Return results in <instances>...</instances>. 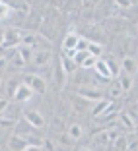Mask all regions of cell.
Segmentation results:
<instances>
[{
  "label": "cell",
  "instance_id": "cell-1",
  "mask_svg": "<svg viewBox=\"0 0 138 151\" xmlns=\"http://www.w3.org/2000/svg\"><path fill=\"white\" fill-rule=\"evenodd\" d=\"M22 33L16 29V27H10L4 31V43L0 45V49L6 50V49H16L18 45H22Z\"/></svg>",
  "mask_w": 138,
  "mask_h": 151
},
{
  "label": "cell",
  "instance_id": "cell-2",
  "mask_svg": "<svg viewBox=\"0 0 138 151\" xmlns=\"http://www.w3.org/2000/svg\"><path fill=\"white\" fill-rule=\"evenodd\" d=\"M23 83H27L29 87L33 89V93H39L43 95L45 91H47V81L41 78V76H35V74H27L25 78H23Z\"/></svg>",
  "mask_w": 138,
  "mask_h": 151
},
{
  "label": "cell",
  "instance_id": "cell-3",
  "mask_svg": "<svg viewBox=\"0 0 138 151\" xmlns=\"http://www.w3.org/2000/svg\"><path fill=\"white\" fill-rule=\"evenodd\" d=\"M12 95H14V99H16L18 103H25V101H29V99L33 97V89L29 87L27 83H23V81H22V83L16 87V91H14Z\"/></svg>",
  "mask_w": 138,
  "mask_h": 151
},
{
  "label": "cell",
  "instance_id": "cell-4",
  "mask_svg": "<svg viewBox=\"0 0 138 151\" xmlns=\"http://www.w3.org/2000/svg\"><path fill=\"white\" fill-rule=\"evenodd\" d=\"M23 118H25V122L31 126V128H43L45 126V118L39 111H27L25 114H23Z\"/></svg>",
  "mask_w": 138,
  "mask_h": 151
},
{
  "label": "cell",
  "instance_id": "cell-5",
  "mask_svg": "<svg viewBox=\"0 0 138 151\" xmlns=\"http://www.w3.org/2000/svg\"><path fill=\"white\" fill-rule=\"evenodd\" d=\"M78 97L86 99V101H101L103 91H99L95 87H82V89H78Z\"/></svg>",
  "mask_w": 138,
  "mask_h": 151
},
{
  "label": "cell",
  "instance_id": "cell-6",
  "mask_svg": "<svg viewBox=\"0 0 138 151\" xmlns=\"http://www.w3.org/2000/svg\"><path fill=\"white\" fill-rule=\"evenodd\" d=\"M121 72H125L126 76H136L138 72V60L132 56H125L121 60Z\"/></svg>",
  "mask_w": 138,
  "mask_h": 151
},
{
  "label": "cell",
  "instance_id": "cell-7",
  "mask_svg": "<svg viewBox=\"0 0 138 151\" xmlns=\"http://www.w3.org/2000/svg\"><path fill=\"white\" fill-rule=\"evenodd\" d=\"M27 145H29L27 138H22V136H10V139H8V149L10 151H23Z\"/></svg>",
  "mask_w": 138,
  "mask_h": 151
},
{
  "label": "cell",
  "instance_id": "cell-8",
  "mask_svg": "<svg viewBox=\"0 0 138 151\" xmlns=\"http://www.w3.org/2000/svg\"><path fill=\"white\" fill-rule=\"evenodd\" d=\"M111 107H113V103L109 101V99L103 97L101 101H95V107L92 109V114H94V116H101V114H105Z\"/></svg>",
  "mask_w": 138,
  "mask_h": 151
},
{
  "label": "cell",
  "instance_id": "cell-9",
  "mask_svg": "<svg viewBox=\"0 0 138 151\" xmlns=\"http://www.w3.org/2000/svg\"><path fill=\"white\" fill-rule=\"evenodd\" d=\"M94 68H95V72L101 76L103 80H111V78H113V76H111V70H109V66H107V60H97Z\"/></svg>",
  "mask_w": 138,
  "mask_h": 151
},
{
  "label": "cell",
  "instance_id": "cell-10",
  "mask_svg": "<svg viewBox=\"0 0 138 151\" xmlns=\"http://www.w3.org/2000/svg\"><path fill=\"white\" fill-rule=\"evenodd\" d=\"M51 58H53V52H51V50H39V52L33 54V62H35L37 66H45Z\"/></svg>",
  "mask_w": 138,
  "mask_h": 151
},
{
  "label": "cell",
  "instance_id": "cell-11",
  "mask_svg": "<svg viewBox=\"0 0 138 151\" xmlns=\"http://www.w3.org/2000/svg\"><path fill=\"white\" fill-rule=\"evenodd\" d=\"M82 134H84V130H82L80 124H70L68 126V138H70L72 142H74V139H80Z\"/></svg>",
  "mask_w": 138,
  "mask_h": 151
},
{
  "label": "cell",
  "instance_id": "cell-12",
  "mask_svg": "<svg viewBox=\"0 0 138 151\" xmlns=\"http://www.w3.org/2000/svg\"><path fill=\"white\" fill-rule=\"evenodd\" d=\"M78 39L80 37L76 35V33H68L66 37H64V43H62V49H76V45H78Z\"/></svg>",
  "mask_w": 138,
  "mask_h": 151
},
{
  "label": "cell",
  "instance_id": "cell-13",
  "mask_svg": "<svg viewBox=\"0 0 138 151\" xmlns=\"http://www.w3.org/2000/svg\"><path fill=\"white\" fill-rule=\"evenodd\" d=\"M60 64H62V70H64V74H74V70H76V62L72 60V58H68V56H62V58H60Z\"/></svg>",
  "mask_w": 138,
  "mask_h": 151
},
{
  "label": "cell",
  "instance_id": "cell-14",
  "mask_svg": "<svg viewBox=\"0 0 138 151\" xmlns=\"http://www.w3.org/2000/svg\"><path fill=\"white\" fill-rule=\"evenodd\" d=\"M119 85H121V89L123 91H130L132 89V76H121L119 78Z\"/></svg>",
  "mask_w": 138,
  "mask_h": 151
},
{
  "label": "cell",
  "instance_id": "cell-15",
  "mask_svg": "<svg viewBox=\"0 0 138 151\" xmlns=\"http://www.w3.org/2000/svg\"><path fill=\"white\" fill-rule=\"evenodd\" d=\"M121 122H123V126H125L126 130H134L136 128V124H134V120L130 118L129 112H121Z\"/></svg>",
  "mask_w": 138,
  "mask_h": 151
},
{
  "label": "cell",
  "instance_id": "cell-16",
  "mask_svg": "<svg viewBox=\"0 0 138 151\" xmlns=\"http://www.w3.org/2000/svg\"><path fill=\"white\" fill-rule=\"evenodd\" d=\"M88 52L92 54V56H101V52H103V45H99V43H89L88 45Z\"/></svg>",
  "mask_w": 138,
  "mask_h": 151
},
{
  "label": "cell",
  "instance_id": "cell-17",
  "mask_svg": "<svg viewBox=\"0 0 138 151\" xmlns=\"http://www.w3.org/2000/svg\"><path fill=\"white\" fill-rule=\"evenodd\" d=\"M107 66H109V70H111L113 78H121V64H115L113 58H109V60H107Z\"/></svg>",
  "mask_w": 138,
  "mask_h": 151
},
{
  "label": "cell",
  "instance_id": "cell-18",
  "mask_svg": "<svg viewBox=\"0 0 138 151\" xmlns=\"http://www.w3.org/2000/svg\"><path fill=\"white\" fill-rule=\"evenodd\" d=\"M115 147H117V151H126V149H129V142H126V138L119 136V138L115 139Z\"/></svg>",
  "mask_w": 138,
  "mask_h": 151
},
{
  "label": "cell",
  "instance_id": "cell-19",
  "mask_svg": "<svg viewBox=\"0 0 138 151\" xmlns=\"http://www.w3.org/2000/svg\"><path fill=\"white\" fill-rule=\"evenodd\" d=\"M88 56H89V52H88V50H78V52H76V56H74L76 66H82V62H84V60H86Z\"/></svg>",
  "mask_w": 138,
  "mask_h": 151
},
{
  "label": "cell",
  "instance_id": "cell-20",
  "mask_svg": "<svg viewBox=\"0 0 138 151\" xmlns=\"http://www.w3.org/2000/svg\"><path fill=\"white\" fill-rule=\"evenodd\" d=\"M18 54L23 58V60H25V62H27V60H31V56H33V54H31V49H29V47H22V49L18 50Z\"/></svg>",
  "mask_w": 138,
  "mask_h": 151
},
{
  "label": "cell",
  "instance_id": "cell-21",
  "mask_svg": "<svg viewBox=\"0 0 138 151\" xmlns=\"http://www.w3.org/2000/svg\"><path fill=\"white\" fill-rule=\"evenodd\" d=\"M109 95H111L113 99H115V97H121V95H123V89H121L119 81H117L115 85H111V89H109Z\"/></svg>",
  "mask_w": 138,
  "mask_h": 151
},
{
  "label": "cell",
  "instance_id": "cell-22",
  "mask_svg": "<svg viewBox=\"0 0 138 151\" xmlns=\"http://www.w3.org/2000/svg\"><path fill=\"white\" fill-rule=\"evenodd\" d=\"M8 16H10V6L6 4V2H2V0H0V19L8 18Z\"/></svg>",
  "mask_w": 138,
  "mask_h": 151
},
{
  "label": "cell",
  "instance_id": "cell-23",
  "mask_svg": "<svg viewBox=\"0 0 138 151\" xmlns=\"http://www.w3.org/2000/svg\"><path fill=\"white\" fill-rule=\"evenodd\" d=\"M95 62H97V58L89 54V56L86 58L84 62H82V68H86V70H88V68H94V66H95Z\"/></svg>",
  "mask_w": 138,
  "mask_h": 151
},
{
  "label": "cell",
  "instance_id": "cell-24",
  "mask_svg": "<svg viewBox=\"0 0 138 151\" xmlns=\"http://www.w3.org/2000/svg\"><path fill=\"white\" fill-rule=\"evenodd\" d=\"M33 43H35V37L33 35H23L22 37V47H29V49H31Z\"/></svg>",
  "mask_w": 138,
  "mask_h": 151
},
{
  "label": "cell",
  "instance_id": "cell-25",
  "mask_svg": "<svg viewBox=\"0 0 138 151\" xmlns=\"http://www.w3.org/2000/svg\"><path fill=\"white\" fill-rule=\"evenodd\" d=\"M95 139H97L99 143H109V142H111V138H109V132H101V134H97V138H95Z\"/></svg>",
  "mask_w": 138,
  "mask_h": 151
},
{
  "label": "cell",
  "instance_id": "cell-26",
  "mask_svg": "<svg viewBox=\"0 0 138 151\" xmlns=\"http://www.w3.org/2000/svg\"><path fill=\"white\" fill-rule=\"evenodd\" d=\"M88 45H89V41H86V39H78V45H76V50H88Z\"/></svg>",
  "mask_w": 138,
  "mask_h": 151
},
{
  "label": "cell",
  "instance_id": "cell-27",
  "mask_svg": "<svg viewBox=\"0 0 138 151\" xmlns=\"http://www.w3.org/2000/svg\"><path fill=\"white\" fill-rule=\"evenodd\" d=\"M62 52H64V56H68V58H72V60H74V56H76V52H78V50H76V49H62Z\"/></svg>",
  "mask_w": 138,
  "mask_h": 151
},
{
  "label": "cell",
  "instance_id": "cell-28",
  "mask_svg": "<svg viewBox=\"0 0 138 151\" xmlns=\"http://www.w3.org/2000/svg\"><path fill=\"white\" fill-rule=\"evenodd\" d=\"M115 4L119 6V8H129V6H132L130 0H115Z\"/></svg>",
  "mask_w": 138,
  "mask_h": 151
},
{
  "label": "cell",
  "instance_id": "cell-29",
  "mask_svg": "<svg viewBox=\"0 0 138 151\" xmlns=\"http://www.w3.org/2000/svg\"><path fill=\"white\" fill-rule=\"evenodd\" d=\"M8 107H10V105H8V101H6V99H0V114H4Z\"/></svg>",
  "mask_w": 138,
  "mask_h": 151
},
{
  "label": "cell",
  "instance_id": "cell-30",
  "mask_svg": "<svg viewBox=\"0 0 138 151\" xmlns=\"http://www.w3.org/2000/svg\"><path fill=\"white\" fill-rule=\"evenodd\" d=\"M23 64H25V60H23L20 54H16V56H14V66H23Z\"/></svg>",
  "mask_w": 138,
  "mask_h": 151
},
{
  "label": "cell",
  "instance_id": "cell-31",
  "mask_svg": "<svg viewBox=\"0 0 138 151\" xmlns=\"http://www.w3.org/2000/svg\"><path fill=\"white\" fill-rule=\"evenodd\" d=\"M6 64H8V58H6V56H0V70H4Z\"/></svg>",
  "mask_w": 138,
  "mask_h": 151
},
{
  "label": "cell",
  "instance_id": "cell-32",
  "mask_svg": "<svg viewBox=\"0 0 138 151\" xmlns=\"http://www.w3.org/2000/svg\"><path fill=\"white\" fill-rule=\"evenodd\" d=\"M23 151H41V147L39 145H31V143H29V145H27Z\"/></svg>",
  "mask_w": 138,
  "mask_h": 151
},
{
  "label": "cell",
  "instance_id": "cell-33",
  "mask_svg": "<svg viewBox=\"0 0 138 151\" xmlns=\"http://www.w3.org/2000/svg\"><path fill=\"white\" fill-rule=\"evenodd\" d=\"M0 124L4 126V128H6V126H10V128H12V126H14V120H0Z\"/></svg>",
  "mask_w": 138,
  "mask_h": 151
},
{
  "label": "cell",
  "instance_id": "cell-34",
  "mask_svg": "<svg viewBox=\"0 0 138 151\" xmlns=\"http://www.w3.org/2000/svg\"><path fill=\"white\" fill-rule=\"evenodd\" d=\"M4 43V31H2V29H0V45Z\"/></svg>",
  "mask_w": 138,
  "mask_h": 151
},
{
  "label": "cell",
  "instance_id": "cell-35",
  "mask_svg": "<svg viewBox=\"0 0 138 151\" xmlns=\"http://www.w3.org/2000/svg\"><path fill=\"white\" fill-rule=\"evenodd\" d=\"M80 151H92V149H88V147H82V149Z\"/></svg>",
  "mask_w": 138,
  "mask_h": 151
},
{
  "label": "cell",
  "instance_id": "cell-36",
  "mask_svg": "<svg viewBox=\"0 0 138 151\" xmlns=\"http://www.w3.org/2000/svg\"><path fill=\"white\" fill-rule=\"evenodd\" d=\"M136 2H138V0H130V4H136Z\"/></svg>",
  "mask_w": 138,
  "mask_h": 151
},
{
  "label": "cell",
  "instance_id": "cell-37",
  "mask_svg": "<svg viewBox=\"0 0 138 151\" xmlns=\"http://www.w3.org/2000/svg\"><path fill=\"white\" fill-rule=\"evenodd\" d=\"M0 52H2V49H0ZM0 56H2V54H0Z\"/></svg>",
  "mask_w": 138,
  "mask_h": 151
},
{
  "label": "cell",
  "instance_id": "cell-38",
  "mask_svg": "<svg viewBox=\"0 0 138 151\" xmlns=\"http://www.w3.org/2000/svg\"><path fill=\"white\" fill-rule=\"evenodd\" d=\"M0 85H2V80H0Z\"/></svg>",
  "mask_w": 138,
  "mask_h": 151
},
{
  "label": "cell",
  "instance_id": "cell-39",
  "mask_svg": "<svg viewBox=\"0 0 138 151\" xmlns=\"http://www.w3.org/2000/svg\"><path fill=\"white\" fill-rule=\"evenodd\" d=\"M136 27H138V25H136Z\"/></svg>",
  "mask_w": 138,
  "mask_h": 151
}]
</instances>
